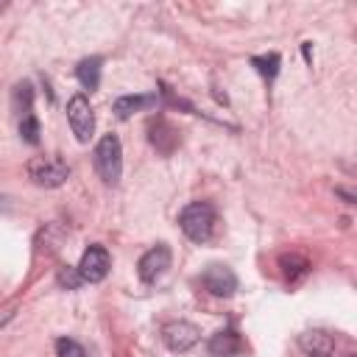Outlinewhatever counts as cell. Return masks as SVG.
<instances>
[{"label": "cell", "instance_id": "d6986e66", "mask_svg": "<svg viewBox=\"0 0 357 357\" xmlns=\"http://www.w3.org/2000/svg\"><path fill=\"white\" fill-rule=\"evenodd\" d=\"M301 50H304V59H307V61H312V50H310V42H304V45H301Z\"/></svg>", "mask_w": 357, "mask_h": 357}, {"label": "cell", "instance_id": "52a82bcc", "mask_svg": "<svg viewBox=\"0 0 357 357\" xmlns=\"http://www.w3.org/2000/svg\"><path fill=\"white\" fill-rule=\"evenodd\" d=\"M167 268H170V248H167L165 243H159V245H153L151 251H145V254L139 257V262H137V273H139V279H142L145 284H151V282H156L159 276H165Z\"/></svg>", "mask_w": 357, "mask_h": 357}, {"label": "cell", "instance_id": "4fadbf2b", "mask_svg": "<svg viewBox=\"0 0 357 357\" xmlns=\"http://www.w3.org/2000/svg\"><path fill=\"white\" fill-rule=\"evenodd\" d=\"M279 268H282V273H284L287 282H298V279L307 276L310 262L304 257H298V254H284V257H279Z\"/></svg>", "mask_w": 357, "mask_h": 357}, {"label": "cell", "instance_id": "277c9868", "mask_svg": "<svg viewBox=\"0 0 357 357\" xmlns=\"http://www.w3.org/2000/svg\"><path fill=\"white\" fill-rule=\"evenodd\" d=\"M67 120H70V128L75 134L78 142H89L92 131H95V114H92V106L86 100V95H73L70 103H67Z\"/></svg>", "mask_w": 357, "mask_h": 357}, {"label": "cell", "instance_id": "9a60e30c", "mask_svg": "<svg viewBox=\"0 0 357 357\" xmlns=\"http://www.w3.org/2000/svg\"><path fill=\"white\" fill-rule=\"evenodd\" d=\"M31 106H33V86L28 81H22L14 86V109L25 117V114H31Z\"/></svg>", "mask_w": 357, "mask_h": 357}, {"label": "cell", "instance_id": "5b68a950", "mask_svg": "<svg viewBox=\"0 0 357 357\" xmlns=\"http://www.w3.org/2000/svg\"><path fill=\"white\" fill-rule=\"evenodd\" d=\"M109 268H112V257H109V251L103 248V245H89L86 251H84V257H81V262H78V276L84 279V282H103L106 279V273H109Z\"/></svg>", "mask_w": 357, "mask_h": 357}, {"label": "cell", "instance_id": "5bb4252c", "mask_svg": "<svg viewBox=\"0 0 357 357\" xmlns=\"http://www.w3.org/2000/svg\"><path fill=\"white\" fill-rule=\"evenodd\" d=\"M279 64H282V56L279 53H268V56H254L251 59V67L265 78V81H273L279 75Z\"/></svg>", "mask_w": 357, "mask_h": 357}, {"label": "cell", "instance_id": "8992f818", "mask_svg": "<svg viewBox=\"0 0 357 357\" xmlns=\"http://www.w3.org/2000/svg\"><path fill=\"white\" fill-rule=\"evenodd\" d=\"M198 337H201V329L190 321H167L162 326V340L170 351H187L198 343Z\"/></svg>", "mask_w": 357, "mask_h": 357}, {"label": "cell", "instance_id": "2e32d148", "mask_svg": "<svg viewBox=\"0 0 357 357\" xmlns=\"http://www.w3.org/2000/svg\"><path fill=\"white\" fill-rule=\"evenodd\" d=\"M39 120L33 117V114H25L22 120H20V137L28 142V145H39Z\"/></svg>", "mask_w": 357, "mask_h": 357}, {"label": "cell", "instance_id": "30bf717a", "mask_svg": "<svg viewBox=\"0 0 357 357\" xmlns=\"http://www.w3.org/2000/svg\"><path fill=\"white\" fill-rule=\"evenodd\" d=\"M243 351V340L234 329H220L209 337V354L212 357H231Z\"/></svg>", "mask_w": 357, "mask_h": 357}, {"label": "cell", "instance_id": "ac0fdd59", "mask_svg": "<svg viewBox=\"0 0 357 357\" xmlns=\"http://www.w3.org/2000/svg\"><path fill=\"white\" fill-rule=\"evenodd\" d=\"M59 282H61V284H67L70 290H75V287H78V284H81L84 279L78 276V271H73V268H67V271H61V273H59Z\"/></svg>", "mask_w": 357, "mask_h": 357}, {"label": "cell", "instance_id": "3957f363", "mask_svg": "<svg viewBox=\"0 0 357 357\" xmlns=\"http://www.w3.org/2000/svg\"><path fill=\"white\" fill-rule=\"evenodd\" d=\"M28 176L39 187H61L70 176V167L59 156H33L28 162Z\"/></svg>", "mask_w": 357, "mask_h": 357}, {"label": "cell", "instance_id": "e0dca14e", "mask_svg": "<svg viewBox=\"0 0 357 357\" xmlns=\"http://www.w3.org/2000/svg\"><path fill=\"white\" fill-rule=\"evenodd\" d=\"M56 354L59 357H86L84 346L75 343V340H70V337H59L56 340Z\"/></svg>", "mask_w": 357, "mask_h": 357}, {"label": "cell", "instance_id": "7c38bea8", "mask_svg": "<svg viewBox=\"0 0 357 357\" xmlns=\"http://www.w3.org/2000/svg\"><path fill=\"white\" fill-rule=\"evenodd\" d=\"M100 64H103L100 56H89V59H84L75 67V75H78V81H81L84 89H89V92L98 89V84H100Z\"/></svg>", "mask_w": 357, "mask_h": 357}, {"label": "cell", "instance_id": "7a4b0ae2", "mask_svg": "<svg viewBox=\"0 0 357 357\" xmlns=\"http://www.w3.org/2000/svg\"><path fill=\"white\" fill-rule=\"evenodd\" d=\"M95 170L98 176L106 181V184H117L120 181V173H123V148H120V139L114 134H106L98 145H95Z\"/></svg>", "mask_w": 357, "mask_h": 357}, {"label": "cell", "instance_id": "9c48e42d", "mask_svg": "<svg viewBox=\"0 0 357 357\" xmlns=\"http://www.w3.org/2000/svg\"><path fill=\"white\" fill-rule=\"evenodd\" d=\"M298 349L307 357H332L335 354V337L326 329H307L298 335Z\"/></svg>", "mask_w": 357, "mask_h": 357}, {"label": "cell", "instance_id": "6da1fadb", "mask_svg": "<svg viewBox=\"0 0 357 357\" xmlns=\"http://www.w3.org/2000/svg\"><path fill=\"white\" fill-rule=\"evenodd\" d=\"M215 223H218L215 206L206 201H192L178 215V226L192 243H209L215 234Z\"/></svg>", "mask_w": 357, "mask_h": 357}, {"label": "cell", "instance_id": "8fae6325", "mask_svg": "<svg viewBox=\"0 0 357 357\" xmlns=\"http://www.w3.org/2000/svg\"><path fill=\"white\" fill-rule=\"evenodd\" d=\"M148 106H156V95H120L112 109H114V114H117L120 120H126V117H131L134 112H142V109H148Z\"/></svg>", "mask_w": 357, "mask_h": 357}, {"label": "cell", "instance_id": "ba28073f", "mask_svg": "<svg viewBox=\"0 0 357 357\" xmlns=\"http://www.w3.org/2000/svg\"><path fill=\"white\" fill-rule=\"evenodd\" d=\"M201 284L206 293L218 296V298H229L234 290H237V276L231 268L226 265H209L204 273H201Z\"/></svg>", "mask_w": 357, "mask_h": 357}]
</instances>
